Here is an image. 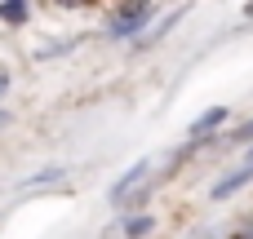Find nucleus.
<instances>
[{
  "instance_id": "9b49d317",
  "label": "nucleus",
  "mask_w": 253,
  "mask_h": 239,
  "mask_svg": "<svg viewBox=\"0 0 253 239\" xmlns=\"http://www.w3.org/2000/svg\"><path fill=\"white\" fill-rule=\"evenodd\" d=\"M4 124H9V111H0V129H4Z\"/></svg>"
},
{
  "instance_id": "ddd939ff",
  "label": "nucleus",
  "mask_w": 253,
  "mask_h": 239,
  "mask_svg": "<svg viewBox=\"0 0 253 239\" xmlns=\"http://www.w3.org/2000/svg\"><path fill=\"white\" fill-rule=\"evenodd\" d=\"M236 239H253V235H236Z\"/></svg>"
},
{
  "instance_id": "f8f14e48",
  "label": "nucleus",
  "mask_w": 253,
  "mask_h": 239,
  "mask_svg": "<svg viewBox=\"0 0 253 239\" xmlns=\"http://www.w3.org/2000/svg\"><path fill=\"white\" fill-rule=\"evenodd\" d=\"M245 18H249V22H253V0H249V9H245Z\"/></svg>"
},
{
  "instance_id": "423d86ee",
  "label": "nucleus",
  "mask_w": 253,
  "mask_h": 239,
  "mask_svg": "<svg viewBox=\"0 0 253 239\" xmlns=\"http://www.w3.org/2000/svg\"><path fill=\"white\" fill-rule=\"evenodd\" d=\"M151 231H156V222H151L147 213H142V217H129V222H125V239H142V235H151Z\"/></svg>"
},
{
  "instance_id": "9d476101",
  "label": "nucleus",
  "mask_w": 253,
  "mask_h": 239,
  "mask_svg": "<svg viewBox=\"0 0 253 239\" xmlns=\"http://www.w3.org/2000/svg\"><path fill=\"white\" fill-rule=\"evenodd\" d=\"M4 89H9V75H0V93H4Z\"/></svg>"
},
{
  "instance_id": "6e6552de",
  "label": "nucleus",
  "mask_w": 253,
  "mask_h": 239,
  "mask_svg": "<svg viewBox=\"0 0 253 239\" xmlns=\"http://www.w3.org/2000/svg\"><path fill=\"white\" fill-rule=\"evenodd\" d=\"M53 182H62V169H40V173L27 177L22 186H53Z\"/></svg>"
},
{
  "instance_id": "7ed1b4c3",
  "label": "nucleus",
  "mask_w": 253,
  "mask_h": 239,
  "mask_svg": "<svg viewBox=\"0 0 253 239\" xmlns=\"http://www.w3.org/2000/svg\"><path fill=\"white\" fill-rule=\"evenodd\" d=\"M147 173H151V160H133V164H129V169L111 182L107 200H111V204H129V200H133V191L142 186V177H147Z\"/></svg>"
},
{
  "instance_id": "0eeeda50",
  "label": "nucleus",
  "mask_w": 253,
  "mask_h": 239,
  "mask_svg": "<svg viewBox=\"0 0 253 239\" xmlns=\"http://www.w3.org/2000/svg\"><path fill=\"white\" fill-rule=\"evenodd\" d=\"M0 18L4 22H27V0H4L0 4Z\"/></svg>"
},
{
  "instance_id": "f257e3e1",
  "label": "nucleus",
  "mask_w": 253,
  "mask_h": 239,
  "mask_svg": "<svg viewBox=\"0 0 253 239\" xmlns=\"http://www.w3.org/2000/svg\"><path fill=\"white\" fill-rule=\"evenodd\" d=\"M151 13H156V4H151V0H129V4H120V9L111 13L107 35H111V40H133L138 31H147Z\"/></svg>"
},
{
  "instance_id": "1a4fd4ad",
  "label": "nucleus",
  "mask_w": 253,
  "mask_h": 239,
  "mask_svg": "<svg viewBox=\"0 0 253 239\" xmlns=\"http://www.w3.org/2000/svg\"><path fill=\"white\" fill-rule=\"evenodd\" d=\"M227 142H231V146H240V142H245V146H253V120H245V124H240Z\"/></svg>"
},
{
  "instance_id": "39448f33",
  "label": "nucleus",
  "mask_w": 253,
  "mask_h": 239,
  "mask_svg": "<svg viewBox=\"0 0 253 239\" xmlns=\"http://www.w3.org/2000/svg\"><path fill=\"white\" fill-rule=\"evenodd\" d=\"M182 18H187V9H173V13H165V18L156 22V31H151V35H142L138 44H160V40H165V35H169V31H173Z\"/></svg>"
},
{
  "instance_id": "20e7f679",
  "label": "nucleus",
  "mask_w": 253,
  "mask_h": 239,
  "mask_svg": "<svg viewBox=\"0 0 253 239\" xmlns=\"http://www.w3.org/2000/svg\"><path fill=\"white\" fill-rule=\"evenodd\" d=\"M222 124H227V106H209L205 115H196V124H191L187 133H191V137H209V133L222 129Z\"/></svg>"
},
{
  "instance_id": "f03ea898",
  "label": "nucleus",
  "mask_w": 253,
  "mask_h": 239,
  "mask_svg": "<svg viewBox=\"0 0 253 239\" xmlns=\"http://www.w3.org/2000/svg\"><path fill=\"white\" fill-rule=\"evenodd\" d=\"M249 182H253V146L245 151V160H240V164H236V169H231L227 177H218V182L209 186V200H218V204H222V200L240 195V191H245Z\"/></svg>"
}]
</instances>
